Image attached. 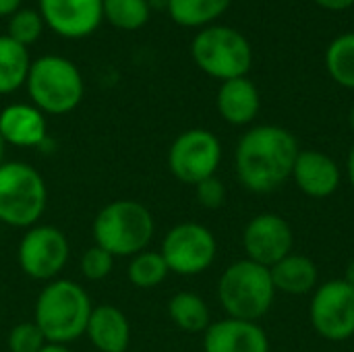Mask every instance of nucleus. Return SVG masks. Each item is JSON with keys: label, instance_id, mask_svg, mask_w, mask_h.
<instances>
[{"label": "nucleus", "instance_id": "obj_1", "mask_svg": "<svg viewBox=\"0 0 354 352\" xmlns=\"http://www.w3.org/2000/svg\"><path fill=\"white\" fill-rule=\"evenodd\" d=\"M295 135L276 124H259L247 131L234 154L239 180L253 193H270L290 176L299 156Z\"/></svg>", "mask_w": 354, "mask_h": 352}, {"label": "nucleus", "instance_id": "obj_2", "mask_svg": "<svg viewBox=\"0 0 354 352\" xmlns=\"http://www.w3.org/2000/svg\"><path fill=\"white\" fill-rule=\"evenodd\" d=\"M91 311V299L81 284L73 280H52L41 288L35 301L33 322L50 344L66 346L85 334Z\"/></svg>", "mask_w": 354, "mask_h": 352}, {"label": "nucleus", "instance_id": "obj_3", "mask_svg": "<svg viewBox=\"0 0 354 352\" xmlns=\"http://www.w3.org/2000/svg\"><path fill=\"white\" fill-rule=\"evenodd\" d=\"M156 222L151 212L133 199H116L104 205L91 226L93 241L114 257H133L147 249Z\"/></svg>", "mask_w": 354, "mask_h": 352}, {"label": "nucleus", "instance_id": "obj_4", "mask_svg": "<svg viewBox=\"0 0 354 352\" xmlns=\"http://www.w3.org/2000/svg\"><path fill=\"white\" fill-rule=\"evenodd\" d=\"M276 297L270 268L251 259H241L228 266L218 284V299L228 317L257 322L263 317Z\"/></svg>", "mask_w": 354, "mask_h": 352}, {"label": "nucleus", "instance_id": "obj_5", "mask_svg": "<svg viewBox=\"0 0 354 352\" xmlns=\"http://www.w3.org/2000/svg\"><path fill=\"white\" fill-rule=\"evenodd\" d=\"M25 85L33 106L54 116L73 112L85 91L79 68L68 58L56 54L33 60Z\"/></svg>", "mask_w": 354, "mask_h": 352}, {"label": "nucleus", "instance_id": "obj_6", "mask_svg": "<svg viewBox=\"0 0 354 352\" xmlns=\"http://www.w3.org/2000/svg\"><path fill=\"white\" fill-rule=\"evenodd\" d=\"M48 187L44 176L25 162L0 164V222L12 228H31L44 216Z\"/></svg>", "mask_w": 354, "mask_h": 352}, {"label": "nucleus", "instance_id": "obj_7", "mask_svg": "<svg viewBox=\"0 0 354 352\" xmlns=\"http://www.w3.org/2000/svg\"><path fill=\"white\" fill-rule=\"evenodd\" d=\"M195 64L209 77L224 81L247 77L253 64V50L249 39L226 25L203 27L191 44Z\"/></svg>", "mask_w": 354, "mask_h": 352}, {"label": "nucleus", "instance_id": "obj_8", "mask_svg": "<svg viewBox=\"0 0 354 352\" xmlns=\"http://www.w3.org/2000/svg\"><path fill=\"white\" fill-rule=\"evenodd\" d=\"M160 253L170 272L178 276H197L214 263L218 243L209 228L195 222H183L168 230Z\"/></svg>", "mask_w": 354, "mask_h": 352}, {"label": "nucleus", "instance_id": "obj_9", "mask_svg": "<svg viewBox=\"0 0 354 352\" xmlns=\"http://www.w3.org/2000/svg\"><path fill=\"white\" fill-rule=\"evenodd\" d=\"M220 160V139L205 129H189L180 133L168 151L170 172L187 185H197L209 176H216Z\"/></svg>", "mask_w": 354, "mask_h": 352}, {"label": "nucleus", "instance_id": "obj_10", "mask_svg": "<svg viewBox=\"0 0 354 352\" xmlns=\"http://www.w3.org/2000/svg\"><path fill=\"white\" fill-rule=\"evenodd\" d=\"M19 266L21 270L41 282H52L66 266L71 245L66 234L56 226H31L19 243Z\"/></svg>", "mask_w": 354, "mask_h": 352}, {"label": "nucleus", "instance_id": "obj_11", "mask_svg": "<svg viewBox=\"0 0 354 352\" xmlns=\"http://www.w3.org/2000/svg\"><path fill=\"white\" fill-rule=\"evenodd\" d=\"M315 332L332 342H344L354 336V288L344 280L324 282L309 307Z\"/></svg>", "mask_w": 354, "mask_h": 352}, {"label": "nucleus", "instance_id": "obj_12", "mask_svg": "<svg viewBox=\"0 0 354 352\" xmlns=\"http://www.w3.org/2000/svg\"><path fill=\"white\" fill-rule=\"evenodd\" d=\"M292 228L290 224L278 214H259L255 216L245 232H243V247L247 259L272 268L292 251Z\"/></svg>", "mask_w": 354, "mask_h": 352}, {"label": "nucleus", "instance_id": "obj_13", "mask_svg": "<svg viewBox=\"0 0 354 352\" xmlns=\"http://www.w3.org/2000/svg\"><path fill=\"white\" fill-rule=\"evenodd\" d=\"M44 23L66 39L91 35L104 21L102 0H39Z\"/></svg>", "mask_w": 354, "mask_h": 352}, {"label": "nucleus", "instance_id": "obj_14", "mask_svg": "<svg viewBox=\"0 0 354 352\" xmlns=\"http://www.w3.org/2000/svg\"><path fill=\"white\" fill-rule=\"evenodd\" d=\"M205 352H270V340L257 322L222 319L209 324L203 334Z\"/></svg>", "mask_w": 354, "mask_h": 352}, {"label": "nucleus", "instance_id": "obj_15", "mask_svg": "<svg viewBox=\"0 0 354 352\" xmlns=\"http://www.w3.org/2000/svg\"><path fill=\"white\" fill-rule=\"evenodd\" d=\"M292 178L305 195L322 199L330 197L340 187V168L324 151L307 149L299 151L292 168Z\"/></svg>", "mask_w": 354, "mask_h": 352}, {"label": "nucleus", "instance_id": "obj_16", "mask_svg": "<svg viewBox=\"0 0 354 352\" xmlns=\"http://www.w3.org/2000/svg\"><path fill=\"white\" fill-rule=\"evenodd\" d=\"M0 135L15 147H37L48 135L46 116L33 104H10L0 112Z\"/></svg>", "mask_w": 354, "mask_h": 352}, {"label": "nucleus", "instance_id": "obj_17", "mask_svg": "<svg viewBox=\"0 0 354 352\" xmlns=\"http://www.w3.org/2000/svg\"><path fill=\"white\" fill-rule=\"evenodd\" d=\"M85 334L100 352H127L131 344V324L127 315L112 305L93 307Z\"/></svg>", "mask_w": 354, "mask_h": 352}, {"label": "nucleus", "instance_id": "obj_18", "mask_svg": "<svg viewBox=\"0 0 354 352\" xmlns=\"http://www.w3.org/2000/svg\"><path fill=\"white\" fill-rule=\"evenodd\" d=\"M216 106L226 122L243 127L253 122V118L259 112L261 100L255 83L247 77H239V79L224 81L220 85Z\"/></svg>", "mask_w": 354, "mask_h": 352}, {"label": "nucleus", "instance_id": "obj_19", "mask_svg": "<svg viewBox=\"0 0 354 352\" xmlns=\"http://www.w3.org/2000/svg\"><path fill=\"white\" fill-rule=\"evenodd\" d=\"M274 288L286 295H307L317 284V266L305 255H286L270 268Z\"/></svg>", "mask_w": 354, "mask_h": 352}, {"label": "nucleus", "instance_id": "obj_20", "mask_svg": "<svg viewBox=\"0 0 354 352\" xmlns=\"http://www.w3.org/2000/svg\"><path fill=\"white\" fill-rule=\"evenodd\" d=\"M31 68L29 50L8 35H0V95L25 85Z\"/></svg>", "mask_w": 354, "mask_h": 352}, {"label": "nucleus", "instance_id": "obj_21", "mask_svg": "<svg viewBox=\"0 0 354 352\" xmlns=\"http://www.w3.org/2000/svg\"><path fill=\"white\" fill-rule=\"evenodd\" d=\"M232 0H166L170 19L180 27H209L222 17Z\"/></svg>", "mask_w": 354, "mask_h": 352}, {"label": "nucleus", "instance_id": "obj_22", "mask_svg": "<svg viewBox=\"0 0 354 352\" xmlns=\"http://www.w3.org/2000/svg\"><path fill=\"white\" fill-rule=\"evenodd\" d=\"M168 315L176 328L189 334L205 332L209 328V307L195 293H176L168 303Z\"/></svg>", "mask_w": 354, "mask_h": 352}, {"label": "nucleus", "instance_id": "obj_23", "mask_svg": "<svg viewBox=\"0 0 354 352\" xmlns=\"http://www.w3.org/2000/svg\"><path fill=\"white\" fill-rule=\"evenodd\" d=\"M326 68L338 85L354 89V31L330 41L326 50Z\"/></svg>", "mask_w": 354, "mask_h": 352}, {"label": "nucleus", "instance_id": "obj_24", "mask_svg": "<svg viewBox=\"0 0 354 352\" xmlns=\"http://www.w3.org/2000/svg\"><path fill=\"white\" fill-rule=\"evenodd\" d=\"M104 19L122 31H137L149 21L151 6L147 0H102Z\"/></svg>", "mask_w": 354, "mask_h": 352}, {"label": "nucleus", "instance_id": "obj_25", "mask_svg": "<svg viewBox=\"0 0 354 352\" xmlns=\"http://www.w3.org/2000/svg\"><path fill=\"white\" fill-rule=\"evenodd\" d=\"M170 274L162 253L158 251H141L131 257V263L127 268L129 282L137 288H156L160 286L166 276Z\"/></svg>", "mask_w": 354, "mask_h": 352}, {"label": "nucleus", "instance_id": "obj_26", "mask_svg": "<svg viewBox=\"0 0 354 352\" xmlns=\"http://www.w3.org/2000/svg\"><path fill=\"white\" fill-rule=\"evenodd\" d=\"M46 23L39 15V10L33 8H19L10 19H8V37H12L15 41L23 44L25 48L31 46L33 41H37V37L41 35Z\"/></svg>", "mask_w": 354, "mask_h": 352}, {"label": "nucleus", "instance_id": "obj_27", "mask_svg": "<svg viewBox=\"0 0 354 352\" xmlns=\"http://www.w3.org/2000/svg\"><path fill=\"white\" fill-rule=\"evenodd\" d=\"M6 344L10 352H39L48 344V340L35 322H23L10 330Z\"/></svg>", "mask_w": 354, "mask_h": 352}, {"label": "nucleus", "instance_id": "obj_28", "mask_svg": "<svg viewBox=\"0 0 354 352\" xmlns=\"http://www.w3.org/2000/svg\"><path fill=\"white\" fill-rule=\"evenodd\" d=\"M112 268H114V255L102 249L100 245L89 247L81 257V274L91 282L104 280L112 272Z\"/></svg>", "mask_w": 354, "mask_h": 352}, {"label": "nucleus", "instance_id": "obj_29", "mask_svg": "<svg viewBox=\"0 0 354 352\" xmlns=\"http://www.w3.org/2000/svg\"><path fill=\"white\" fill-rule=\"evenodd\" d=\"M195 195H197V201L203 207L218 210L226 201V187H224V183L218 176H209V178H205V180L195 185Z\"/></svg>", "mask_w": 354, "mask_h": 352}, {"label": "nucleus", "instance_id": "obj_30", "mask_svg": "<svg viewBox=\"0 0 354 352\" xmlns=\"http://www.w3.org/2000/svg\"><path fill=\"white\" fill-rule=\"evenodd\" d=\"M317 6L326 8V10H332V12H340V10H346L354 4V0H313Z\"/></svg>", "mask_w": 354, "mask_h": 352}, {"label": "nucleus", "instance_id": "obj_31", "mask_svg": "<svg viewBox=\"0 0 354 352\" xmlns=\"http://www.w3.org/2000/svg\"><path fill=\"white\" fill-rule=\"evenodd\" d=\"M21 8V0H0V17H12Z\"/></svg>", "mask_w": 354, "mask_h": 352}, {"label": "nucleus", "instance_id": "obj_32", "mask_svg": "<svg viewBox=\"0 0 354 352\" xmlns=\"http://www.w3.org/2000/svg\"><path fill=\"white\" fill-rule=\"evenodd\" d=\"M342 280H344L346 284H351L354 288V259L346 266V272H344V278H342Z\"/></svg>", "mask_w": 354, "mask_h": 352}, {"label": "nucleus", "instance_id": "obj_33", "mask_svg": "<svg viewBox=\"0 0 354 352\" xmlns=\"http://www.w3.org/2000/svg\"><path fill=\"white\" fill-rule=\"evenodd\" d=\"M346 168H348V178H351V185L354 187V145L351 147V154H348V164H346Z\"/></svg>", "mask_w": 354, "mask_h": 352}, {"label": "nucleus", "instance_id": "obj_34", "mask_svg": "<svg viewBox=\"0 0 354 352\" xmlns=\"http://www.w3.org/2000/svg\"><path fill=\"white\" fill-rule=\"evenodd\" d=\"M39 352H71V351H68L64 344H50V342H48V344H46V346H44Z\"/></svg>", "mask_w": 354, "mask_h": 352}, {"label": "nucleus", "instance_id": "obj_35", "mask_svg": "<svg viewBox=\"0 0 354 352\" xmlns=\"http://www.w3.org/2000/svg\"><path fill=\"white\" fill-rule=\"evenodd\" d=\"M4 139H2V135H0V164H2V158H4Z\"/></svg>", "mask_w": 354, "mask_h": 352}, {"label": "nucleus", "instance_id": "obj_36", "mask_svg": "<svg viewBox=\"0 0 354 352\" xmlns=\"http://www.w3.org/2000/svg\"><path fill=\"white\" fill-rule=\"evenodd\" d=\"M348 120H351V129L354 131V106H353V110H351V116H348Z\"/></svg>", "mask_w": 354, "mask_h": 352}]
</instances>
